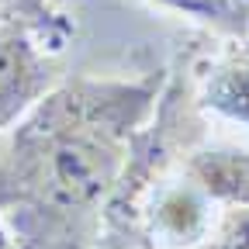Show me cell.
<instances>
[{
	"instance_id": "1",
	"label": "cell",
	"mask_w": 249,
	"mask_h": 249,
	"mask_svg": "<svg viewBox=\"0 0 249 249\" xmlns=\"http://www.w3.org/2000/svg\"><path fill=\"white\" fill-rule=\"evenodd\" d=\"M149 107L145 87L70 83L0 145V218L21 249H87Z\"/></svg>"
},
{
	"instance_id": "2",
	"label": "cell",
	"mask_w": 249,
	"mask_h": 249,
	"mask_svg": "<svg viewBox=\"0 0 249 249\" xmlns=\"http://www.w3.org/2000/svg\"><path fill=\"white\" fill-rule=\"evenodd\" d=\"M49 70L35 38L0 18V128L18 121L45 93Z\"/></svg>"
},
{
	"instance_id": "3",
	"label": "cell",
	"mask_w": 249,
	"mask_h": 249,
	"mask_svg": "<svg viewBox=\"0 0 249 249\" xmlns=\"http://www.w3.org/2000/svg\"><path fill=\"white\" fill-rule=\"evenodd\" d=\"M191 177L218 201L249 208V156L246 152H201L191 163Z\"/></svg>"
},
{
	"instance_id": "4",
	"label": "cell",
	"mask_w": 249,
	"mask_h": 249,
	"mask_svg": "<svg viewBox=\"0 0 249 249\" xmlns=\"http://www.w3.org/2000/svg\"><path fill=\"white\" fill-rule=\"evenodd\" d=\"M0 18L28 31L35 42H49V49H62L70 35V24L55 0H0Z\"/></svg>"
},
{
	"instance_id": "5",
	"label": "cell",
	"mask_w": 249,
	"mask_h": 249,
	"mask_svg": "<svg viewBox=\"0 0 249 249\" xmlns=\"http://www.w3.org/2000/svg\"><path fill=\"white\" fill-rule=\"evenodd\" d=\"M208 104L249 124V49L222 62L208 80Z\"/></svg>"
},
{
	"instance_id": "6",
	"label": "cell",
	"mask_w": 249,
	"mask_h": 249,
	"mask_svg": "<svg viewBox=\"0 0 249 249\" xmlns=\"http://www.w3.org/2000/svg\"><path fill=\"white\" fill-rule=\"evenodd\" d=\"M160 4L218 21V24H232V28L249 21V0H160Z\"/></svg>"
},
{
	"instance_id": "7",
	"label": "cell",
	"mask_w": 249,
	"mask_h": 249,
	"mask_svg": "<svg viewBox=\"0 0 249 249\" xmlns=\"http://www.w3.org/2000/svg\"><path fill=\"white\" fill-rule=\"evenodd\" d=\"M204 249H249V208H235Z\"/></svg>"
},
{
	"instance_id": "8",
	"label": "cell",
	"mask_w": 249,
	"mask_h": 249,
	"mask_svg": "<svg viewBox=\"0 0 249 249\" xmlns=\"http://www.w3.org/2000/svg\"><path fill=\"white\" fill-rule=\"evenodd\" d=\"M0 249H11V239H7V225H4V218H0Z\"/></svg>"
}]
</instances>
